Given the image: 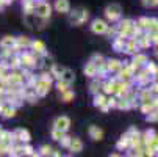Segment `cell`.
<instances>
[{
    "instance_id": "cell-1",
    "label": "cell",
    "mask_w": 158,
    "mask_h": 157,
    "mask_svg": "<svg viewBox=\"0 0 158 157\" xmlns=\"http://www.w3.org/2000/svg\"><path fill=\"white\" fill-rule=\"evenodd\" d=\"M88 17H89L88 11H86V10L78 8V10H75V11L71 14L69 20H71V24H74V25H81V24H83V22H85Z\"/></svg>"
},
{
    "instance_id": "cell-2",
    "label": "cell",
    "mask_w": 158,
    "mask_h": 157,
    "mask_svg": "<svg viewBox=\"0 0 158 157\" xmlns=\"http://www.w3.org/2000/svg\"><path fill=\"white\" fill-rule=\"evenodd\" d=\"M50 11H52V8H50L49 3L41 2V3H38L35 7V13L33 14L38 16V17H41V19H47V17H50Z\"/></svg>"
},
{
    "instance_id": "cell-3",
    "label": "cell",
    "mask_w": 158,
    "mask_h": 157,
    "mask_svg": "<svg viewBox=\"0 0 158 157\" xmlns=\"http://www.w3.org/2000/svg\"><path fill=\"white\" fill-rule=\"evenodd\" d=\"M121 13H122V8L118 5V3H111L110 7H106L105 10V16L110 19V20H118L121 17Z\"/></svg>"
},
{
    "instance_id": "cell-4",
    "label": "cell",
    "mask_w": 158,
    "mask_h": 157,
    "mask_svg": "<svg viewBox=\"0 0 158 157\" xmlns=\"http://www.w3.org/2000/svg\"><path fill=\"white\" fill-rule=\"evenodd\" d=\"M91 30L94 32V33H106L108 32V25H106V22L105 20H100V19H96V20H93V25H91Z\"/></svg>"
},
{
    "instance_id": "cell-5",
    "label": "cell",
    "mask_w": 158,
    "mask_h": 157,
    "mask_svg": "<svg viewBox=\"0 0 158 157\" xmlns=\"http://www.w3.org/2000/svg\"><path fill=\"white\" fill-rule=\"evenodd\" d=\"M69 126H71V120L67 116H58L55 120V129H58V130L66 132L67 129H69Z\"/></svg>"
},
{
    "instance_id": "cell-6",
    "label": "cell",
    "mask_w": 158,
    "mask_h": 157,
    "mask_svg": "<svg viewBox=\"0 0 158 157\" xmlns=\"http://www.w3.org/2000/svg\"><path fill=\"white\" fill-rule=\"evenodd\" d=\"M13 137H14V140H19V142H30V133H28V130H25V129H17L14 133H13Z\"/></svg>"
},
{
    "instance_id": "cell-7",
    "label": "cell",
    "mask_w": 158,
    "mask_h": 157,
    "mask_svg": "<svg viewBox=\"0 0 158 157\" xmlns=\"http://www.w3.org/2000/svg\"><path fill=\"white\" fill-rule=\"evenodd\" d=\"M89 135H91L93 140H102L103 138V130L97 126H91L89 127Z\"/></svg>"
},
{
    "instance_id": "cell-8",
    "label": "cell",
    "mask_w": 158,
    "mask_h": 157,
    "mask_svg": "<svg viewBox=\"0 0 158 157\" xmlns=\"http://www.w3.org/2000/svg\"><path fill=\"white\" fill-rule=\"evenodd\" d=\"M69 149H71L72 152H80V151L83 149V142H81L80 138H77V137L71 138V145H69Z\"/></svg>"
},
{
    "instance_id": "cell-9",
    "label": "cell",
    "mask_w": 158,
    "mask_h": 157,
    "mask_svg": "<svg viewBox=\"0 0 158 157\" xmlns=\"http://www.w3.org/2000/svg\"><path fill=\"white\" fill-rule=\"evenodd\" d=\"M20 63L25 66V68H33L35 66V57L30 55V54H24L20 57Z\"/></svg>"
},
{
    "instance_id": "cell-10",
    "label": "cell",
    "mask_w": 158,
    "mask_h": 157,
    "mask_svg": "<svg viewBox=\"0 0 158 157\" xmlns=\"http://www.w3.org/2000/svg\"><path fill=\"white\" fill-rule=\"evenodd\" d=\"M55 8L58 13H67L69 11V0H56Z\"/></svg>"
},
{
    "instance_id": "cell-11",
    "label": "cell",
    "mask_w": 158,
    "mask_h": 157,
    "mask_svg": "<svg viewBox=\"0 0 158 157\" xmlns=\"http://www.w3.org/2000/svg\"><path fill=\"white\" fill-rule=\"evenodd\" d=\"M14 44H16V39H14L13 36H5L2 41H0V47H3V49H11Z\"/></svg>"
},
{
    "instance_id": "cell-12",
    "label": "cell",
    "mask_w": 158,
    "mask_h": 157,
    "mask_svg": "<svg viewBox=\"0 0 158 157\" xmlns=\"http://www.w3.org/2000/svg\"><path fill=\"white\" fill-rule=\"evenodd\" d=\"M30 46L35 49V54H46V46H44V42H41V41H31V44Z\"/></svg>"
},
{
    "instance_id": "cell-13",
    "label": "cell",
    "mask_w": 158,
    "mask_h": 157,
    "mask_svg": "<svg viewBox=\"0 0 158 157\" xmlns=\"http://www.w3.org/2000/svg\"><path fill=\"white\" fill-rule=\"evenodd\" d=\"M60 79H61V80H64L66 83H69V85H71V83L74 82V79H75V77H74V72H72L71 69H63V74H61V77H60Z\"/></svg>"
},
{
    "instance_id": "cell-14",
    "label": "cell",
    "mask_w": 158,
    "mask_h": 157,
    "mask_svg": "<svg viewBox=\"0 0 158 157\" xmlns=\"http://www.w3.org/2000/svg\"><path fill=\"white\" fill-rule=\"evenodd\" d=\"M121 68H122V64H121L118 60H110L108 64H106V69H108V71H113V72H119Z\"/></svg>"
},
{
    "instance_id": "cell-15",
    "label": "cell",
    "mask_w": 158,
    "mask_h": 157,
    "mask_svg": "<svg viewBox=\"0 0 158 157\" xmlns=\"http://www.w3.org/2000/svg\"><path fill=\"white\" fill-rule=\"evenodd\" d=\"M85 74L89 76V77H94L97 74V68H96V64L93 61H89L86 66H85Z\"/></svg>"
},
{
    "instance_id": "cell-16",
    "label": "cell",
    "mask_w": 158,
    "mask_h": 157,
    "mask_svg": "<svg viewBox=\"0 0 158 157\" xmlns=\"http://www.w3.org/2000/svg\"><path fill=\"white\" fill-rule=\"evenodd\" d=\"M13 140H14V137H13V133H11V132H2V133H0V142H2V143H5V145H11Z\"/></svg>"
},
{
    "instance_id": "cell-17",
    "label": "cell",
    "mask_w": 158,
    "mask_h": 157,
    "mask_svg": "<svg viewBox=\"0 0 158 157\" xmlns=\"http://www.w3.org/2000/svg\"><path fill=\"white\" fill-rule=\"evenodd\" d=\"M131 24H133V22H131V20H128V19L122 20V22H121V32H122L124 35H127V33L133 28V25H131Z\"/></svg>"
},
{
    "instance_id": "cell-18",
    "label": "cell",
    "mask_w": 158,
    "mask_h": 157,
    "mask_svg": "<svg viewBox=\"0 0 158 157\" xmlns=\"http://www.w3.org/2000/svg\"><path fill=\"white\" fill-rule=\"evenodd\" d=\"M0 113H2L3 118H13L14 113H16V108H14V107H3Z\"/></svg>"
},
{
    "instance_id": "cell-19",
    "label": "cell",
    "mask_w": 158,
    "mask_h": 157,
    "mask_svg": "<svg viewBox=\"0 0 158 157\" xmlns=\"http://www.w3.org/2000/svg\"><path fill=\"white\" fill-rule=\"evenodd\" d=\"M130 146V137L128 135H122L121 140L118 142V149H125Z\"/></svg>"
},
{
    "instance_id": "cell-20",
    "label": "cell",
    "mask_w": 158,
    "mask_h": 157,
    "mask_svg": "<svg viewBox=\"0 0 158 157\" xmlns=\"http://www.w3.org/2000/svg\"><path fill=\"white\" fill-rule=\"evenodd\" d=\"M138 42L136 41H130L127 46H125V52L127 54H136V50H138Z\"/></svg>"
},
{
    "instance_id": "cell-21",
    "label": "cell",
    "mask_w": 158,
    "mask_h": 157,
    "mask_svg": "<svg viewBox=\"0 0 158 157\" xmlns=\"http://www.w3.org/2000/svg\"><path fill=\"white\" fill-rule=\"evenodd\" d=\"M139 101H141L143 104H147V102H150V101H152V91H150V89H144V91L141 93Z\"/></svg>"
},
{
    "instance_id": "cell-22",
    "label": "cell",
    "mask_w": 158,
    "mask_h": 157,
    "mask_svg": "<svg viewBox=\"0 0 158 157\" xmlns=\"http://www.w3.org/2000/svg\"><path fill=\"white\" fill-rule=\"evenodd\" d=\"M147 30H149L150 33H158V19H150V20H149Z\"/></svg>"
},
{
    "instance_id": "cell-23",
    "label": "cell",
    "mask_w": 158,
    "mask_h": 157,
    "mask_svg": "<svg viewBox=\"0 0 158 157\" xmlns=\"http://www.w3.org/2000/svg\"><path fill=\"white\" fill-rule=\"evenodd\" d=\"M30 44H31V41H30L28 38L22 36V38H19V39L16 41V47H22V46H24V47H28Z\"/></svg>"
},
{
    "instance_id": "cell-24",
    "label": "cell",
    "mask_w": 158,
    "mask_h": 157,
    "mask_svg": "<svg viewBox=\"0 0 158 157\" xmlns=\"http://www.w3.org/2000/svg\"><path fill=\"white\" fill-rule=\"evenodd\" d=\"M106 104H108V99H106L105 96H96V98H94V105H96V107H100V108H102V107L106 105Z\"/></svg>"
},
{
    "instance_id": "cell-25",
    "label": "cell",
    "mask_w": 158,
    "mask_h": 157,
    "mask_svg": "<svg viewBox=\"0 0 158 157\" xmlns=\"http://www.w3.org/2000/svg\"><path fill=\"white\" fill-rule=\"evenodd\" d=\"M102 88H103V91L105 93H114V82H105L102 83Z\"/></svg>"
},
{
    "instance_id": "cell-26",
    "label": "cell",
    "mask_w": 158,
    "mask_h": 157,
    "mask_svg": "<svg viewBox=\"0 0 158 157\" xmlns=\"http://www.w3.org/2000/svg\"><path fill=\"white\" fill-rule=\"evenodd\" d=\"M124 42H125V39H124L122 36H119L114 42H113V46H114L116 50H124Z\"/></svg>"
},
{
    "instance_id": "cell-27",
    "label": "cell",
    "mask_w": 158,
    "mask_h": 157,
    "mask_svg": "<svg viewBox=\"0 0 158 157\" xmlns=\"http://www.w3.org/2000/svg\"><path fill=\"white\" fill-rule=\"evenodd\" d=\"M39 151H41L39 154H41L42 157H46V155H52V151H53V149H52V148H50L49 145H42Z\"/></svg>"
},
{
    "instance_id": "cell-28",
    "label": "cell",
    "mask_w": 158,
    "mask_h": 157,
    "mask_svg": "<svg viewBox=\"0 0 158 157\" xmlns=\"http://www.w3.org/2000/svg\"><path fill=\"white\" fill-rule=\"evenodd\" d=\"M136 66H139V64H146L147 63V57L146 55H135V61H133Z\"/></svg>"
},
{
    "instance_id": "cell-29",
    "label": "cell",
    "mask_w": 158,
    "mask_h": 157,
    "mask_svg": "<svg viewBox=\"0 0 158 157\" xmlns=\"http://www.w3.org/2000/svg\"><path fill=\"white\" fill-rule=\"evenodd\" d=\"M63 137H64V132H63V130H58V129L53 127V130H52V138L58 142V140H61Z\"/></svg>"
},
{
    "instance_id": "cell-30",
    "label": "cell",
    "mask_w": 158,
    "mask_h": 157,
    "mask_svg": "<svg viewBox=\"0 0 158 157\" xmlns=\"http://www.w3.org/2000/svg\"><path fill=\"white\" fill-rule=\"evenodd\" d=\"M149 20H150V19H147V17H141V19L138 20V24H136L138 28H147V27H149Z\"/></svg>"
},
{
    "instance_id": "cell-31",
    "label": "cell",
    "mask_w": 158,
    "mask_h": 157,
    "mask_svg": "<svg viewBox=\"0 0 158 157\" xmlns=\"http://www.w3.org/2000/svg\"><path fill=\"white\" fill-rule=\"evenodd\" d=\"M67 86H69V83H66L64 80H58V83H56V88L60 89L61 93H64V91H67Z\"/></svg>"
},
{
    "instance_id": "cell-32",
    "label": "cell",
    "mask_w": 158,
    "mask_h": 157,
    "mask_svg": "<svg viewBox=\"0 0 158 157\" xmlns=\"http://www.w3.org/2000/svg\"><path fill=\"white\" fill-rule=\"evenodd\" d=\"M61 74H63V68H60L58 64H53V68H52V76L61 77Z\"/></svg>"
},
{
    "instance_id": "cell-33",
    "label": "cell",
    "mask_w": 158,
    "mask_h": 157,
    "mask_svg": "<svg viewBox=\"0 0 158 157\" xmlns=\"http://www.w3.org/2000/svg\"><path fill=\"white\" fill-rule=\"evenodd\" d=\"M147 146H150V148L156 149V148H158V137H156V135H153V137L147 142Z\"/></svg>"
},
{
    "instance_id": "cell-34",
    "label": "cell",
    "mask_w": 158,
    "mask_h": 157,
    "mask_svg": "<svg viewBox=\"0 0 158 157\" xmlns=\"http://www.w3.org/2000/svg\"><path fill=\"white\" fill-rule=\"evenodd\" d=\"M147 121H158V110H152L150 113L147 115Z\"/></svg>"
},
{
    "instance_id": "cell-35",
    "label": "cell",
    "mask_w": 158,
    "mask_h": 157,
    "mask_svg": "<svg viewBox=\"0 0 158 157\" xmlns=\"http://www.w3.org/2000/svg\"><path fill=\"white\" fill-rule=\"evenodd\" d=\"M100 88H102V83H100V82H97V80L93 82V83H91V93H97Z\"/></svg>"
},
{
    "instance_id": "cell-36",
    "label": "cell",
    "mask_w": 158,
    "mask_h": 157,
    "mask_svg": "<svg viewBox=\"0 0 158 157\" xmlns=\"http://www.w3.org/2000/svg\"><path fill=\"white\" fill-rule=\"evenodd\" d=\"M19 63H20V58H17V57H13V58H10V66H11V68H17V66H19Z\"/></svg>"
},
{
    "instance_id": "cell-37",
    "label": "cell",
    "mask_w": 158,
    "mask_h": 157,
    "mask_svg": "<svg viewBox=\"0 0 158 157\" xmlns=\"http://www.w3.org/2000/svg\"><path fill=\"white\" fill-rule=\"evenodd\" d=\"M72 98H74V93H71V91H64L63 93V101L64 102H69Z\"/></svg>"
},
{
    "instance_id": "cell-38",
    "label": "cell",
    "mask_w": 158,
    "mask_h": 157,
    "mask_svg": "<svg viewBox=\"0 0 158 157\" xmlns=\"http://www.w3.org/2000/svg\"><path fill=\"white\" fill-rule=\"evenodd\" d=\"M22 149H24V154H25V155H31V154H35V149H33L30 145H27V146H22Z\"/></svg>"
},
{
    "instance_id": "cell-39",
    "label": "cell",
    "mask_w": 158,
    "mask_h": 157,
    "mask_svg": "<svg viewBox=\"0 0 158 157\" xmlns=\"http://www.w3.org/2000/svg\"><path fill=\"white\" fill-rule=\"evenodd\" d=\"M61 145H63L64 148H69V145H71V137H63V138H61Z\"/></svg>"
},
{
    "instance_id": "cell-40",
    "label": "cell",
    "mask_w": 158,
    "mask_h": 157,
    "mask_svg": "<svg viewBox=\"0 0 158 157\" xmlns=\"http://www.w3.org/2000/svg\"><path fill=\"white\" fill-rule=\"evenodd\" d=\"M144 5H147V7H155V5H158V0H144Z\"/></svg>"
},
{
    "instance_id": "cell-41",
    "label": "cell",
    "mask_w": 158,
    "mask_h": 157,
    "mask_svg": "<svg viewBox=\"0 0 158 157\" xmlns=\"http://www.w3.org/2000/svg\"><path fill=\"white\" fill-rule=\"evenodd\" d=\"M150 42H153V44H158V33H152L150 35Z\"/></svg>"
},
{
    "instance_id": "cell-42",
    "label": "cell",
    "mask_w": 158,
    "mask_h": 157,
    "mask_svg": "<svg viewBox=\"0 0 158 157\" xmlns=\"http://www.w3.org/2000/svg\"><path fill=\"white\" fill-rule=\"evenodd\" d=\"M110 157H121V155H119V154H111Z\"/></svg>"
},
{
    "instance_id": "cell-43",
    "label": "cell",
    "mask_w": 158,
    "mask_h": 157,
    "mask_svg": "<svg viewBox=\"0 0 158 157\" xmlns=\"http://www.w3.org/2000/svg\"><path fill=\"white\" fill-rule=\"evenodd\" d=\"M3 7V3H2V0H0V8H2Z\"/></svg>"
},
{
    "instance_id": "cell-44",
    "label": "cell",
    "mask_w": 158,
    "mask_h": 157,
    "mask_svg": "<svg viewBox=\"0 0 158 157\" xmlns=\"http://www.w3.org/2000/svg\"><path fill=\"white\" fill-rule=\"evenodd\" d=\"M155 54H156V57H158V47H156V52H155Z\"/></svg>"
},
{
    "instance_id": "cell-45",
    "label": "cell",
    "mask_w": 158,
    "mask_h": 157,
    "mask_svg": "<svg viewBox=\"0 0 158 157\" xmlns=\"http://www.w3.org/2000/svg\"><path fill=\"white\" fill-rule=\"evenodd\" d=\"M2 132H3V130H2V127H0V133H2Z\"/></svg>"
},
{
    "instance_id": "cell-46",
    "label": "cell",
    "mask_w": 158,
    "mask_h": 157,
    "mask_svg": "<svg viewBox=\"0 0 158 157\" xmlns=\"http://www.w3.org/2000/svg\"><path fill=\"white\" fill-rule=\"evenodd\" d=\"M66 157H72V155H66Z\"/></svg>"
}]
</instances>
